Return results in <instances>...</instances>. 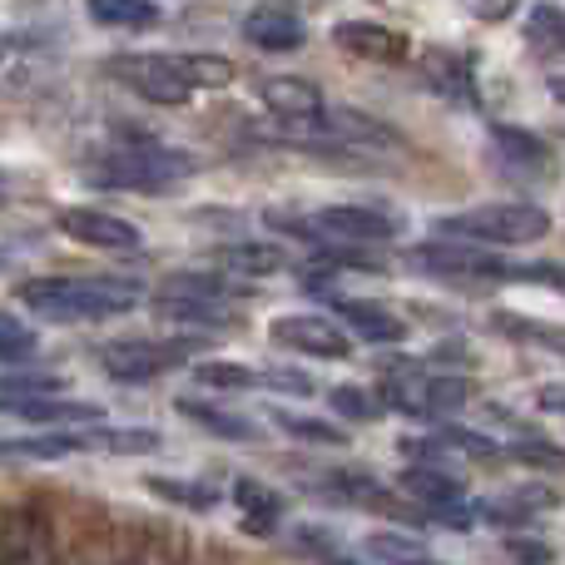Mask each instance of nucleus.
I'll list each match as a JSON object with an SVG mask.
<instances>
[{"mask_svg": "<svg viewBox=\"0 0 565 565\" xmlns=\"http://www.w3.org/2000/svg\"><path fill=\"white\" fill-rule=\"evenodd\" d=\"M15 298L45 322H99L135 312L145 288L135 278H25Z\"/></svg>", "mask_w": 565, "mask_h": 565, "instance_id": "nucleus-1", "label": "nucleus"}, {"mask_svg": "<svg viewBox=\"0 0 565 565\" xmlns=\"http://www.w3.org/2000/svg\"><path fill=\"white\" fill-rule=\"evenodd\" d=\"M99 189H129V194H174L189 174H194V159L179 154L169 145H154V139H129V145H115L95 169Z\"/></svg>", "mask_w": 565, "mask_h": 565, "instance_id": "nucleus-2", "label": "nucleus"}, {"mask_svg": "<svg viewBox=\"0 0 565 565\" xmlns=\"http://www.w3.org/2000/svg\"><path fill=\"white\" fill-rule=\"evenodd\" d=\"M447 238H467V244H497V248H526L551 234V214L541 204H481L461 209V214L441 218Z\"/></svg>", "mask_w": 565, "mask_h": 565, "instance_id": "nucleus-3", "label": "nucleus"}, {"mask_svg": "<svg viewBox=\"0 0 565 565\" xmlns=\"http://www.w3.org/2000/svg\"><path fill=\"white\" fill-rule=\"evenodd\" d=\"M154 308L179 322H204V328H234L244 312L234 308L228 278L214 274H174L154 288Z\"/></svg>", "mask_w": 565, "mask_h": 565, "instance_id": "nucleus-4", "label": "nucleus"}, {"mask_svg": "<svg viewBox=\"0 0 565 565\" xmlns=\"http://www.w3.org/2000/svg\"><path fill=\"white\" fill-rule=\"evenodd\" d=\"M209 338H119L109 342V348H99V367L109 372L115 382H129V387H139V382H154L164 377L169 367H179L184 358H194L199 348H204Z\"/></svg>", "mask_w": 565, "mask_h": 565, "instance_id": "nucleus-5", "label": "nucleus"}, {"mask_svg": "<svg viewBox=\"0 0 565 565\" xmlns=\"http://www.w3.org/2000/svg\"><path fill=\"white\" fill-rule=\"evenodd\" d=\"M382 397H387L397 412H407V417H447V412H457L461 402L471 397V387H467V377H457V372L402 367V372H387V377H382Z\"/></svg>", "mask_w": 565, "mask_h": 565, "instance_id": "nucleus-6", "label": "nucleus"}, {"mask_svg": "<svg viewBox=\"0 0 565 565\" xmlns=\"http://www.w3.org/2000/svg\"><path fill=\"white\" fill-rule=\"evenodd\" d=\"M109 75L119 85H129L135 95H145L149 105H189L194 99V85L179 75L174 55H115Z\"/></svg>", "mask_w": 565, "mask_h": 565, "instance_id": "nucleus-7", "label": "nucleus"}, {"mask_svg": "<svg viewBox=\"0 0 565 565\" xmlns=\"http://www.w3.org/2000/svg\"><path fill=\"white\" fill-rule=\"evenodd\" d=\"M412 264L422 274L437 278H457V282H497V278H516V268H507L501 258L481 254V248H461V244H422L412 254Z\"/></svg>", "mask_w": 565, "mask_h": 565, "instance_id": "nucleus-8", "label": "nucleus"}, {"mask_svg": "<svg viewBox=\"0 0 565 565\" xmlns=\"http://www.w3.org/2000/svg\"><path fill=\"white\" fill-rule=\"evenodd\" d=\"M55 224L60 234L85 248H105V254H135L139 248V228L129 218L105 214V209H60Z\"/></svg>", "mask_w": 565, "mask_h": 565, "instance_id": "nucleus-9", "label": "nucleus"}, {"mask_svg": "<svg viewBox=\"0 0 565 565\" xmlns=\"http://www.w3.org/2000/svg\"><path fill=\"white\" fill-rule=\"evenodd\" d=\"M258 99H264L268 115H278L288 129H302V135H312V125L322 119V89L312 85V79L302 75H268L264 89H258Z\"/></svg>", "mask_w": 565, "mask_h": 565, "instance_id": "nucleus-10", "label": "nucleus"}, {"mask_svg": "<svg viewBox=\"0 0 565 565\" xmlns=\"http://www.w3.org/2000/svg\"><path fill=\"white\" fill-rule=\"evenodd\" d=\"M274 342H282V348L292 352H308V358H348L352 342L342 338V328L332 318H318V312H288V318H274Z\"/></svg>", "mask_w": 565, "mask_h": 565, "instance_id": "nucleus-11", "label": "nucleus"}, {"mask_svg": "<svg viewBox=\"0 0 565 565\" xmlns=\"http://www.w3.org/2000/svg\"><path fill=\"white\" fill-rule=\"evenodd\" d=\"M312 234H328L338 244H387L402 234V218L377 214V209H358V204H332L312 218Z\"/></svg>", "mask_w": 565, "mask_h": 565, "instance_id": "nucleus-12", "label": "nucleus"}, {"mask_svg": "<svg viewBox=\"0 0 565 565\" xmlns=\"http://www.w3.org/2000/svg\"><path fill=\"white\" fill-rule=\"evenodd\" d=\"M332 45H342L358 60H372V65H397V60L412 55V40L402 30L382 25V20H338L332 25Z\"/></svg>", "mask_w": 565, "mask_h": 565, "instance_id": "nucleus-13", "label": "nucleus"}, {"mask_svg": "<svg viewBox=\"0 0 565 565\" xmlns=\"http://www.w3.org/2000/svg\"><path fill=\"white\" fill-rule=\"evenodd\" d=\"M318 139H338V145H358V149H392L397 129H387L382 119L362 115V109H322V119L312 125Z\"/></svg>", "mask_w": 565, "mask_h": 565, "instance_id": "nucleus-14", "label": "nucleus"}, {"mask_svg": "<svg viewBox=\"0 0 565 565\" xmlns=\"http://www.w3.org/2000/svg\"><path fill=\"white\" fill-rule=\"evenodd\" d=\"M244 35L254 40L258 50L288 55V50L302 45V35H308V30H302V15H298V10L274 6V0H268V6H254V10L244 15Z\"/></svg>", "mask_w": 565, "mask_h": 565, "instance_id": "nucleus-15", "label": "nucleus"}, {"mask_svg": "<svg viewBox=\"0 0 565 565\" xmlns=\"http://www.w3.org/2000/svg\"><path fill=\"white\" fill-rule=\"evenodd\" d=\"M0 412L35 422V427H89V422L105 417L95 402H55V397H0Z\"/></svg>", "mask_w": 565, "mask_h": 565, "instance_id": "nucleus-16", "label": "nucleus"}, {"mask_svg": "<svg viewBox=\"0 0 565 565\" xmlns=\"http://www.w3.org/2000/svg\"><path fill=\"white\" fill-rule=\"evenodd\" d=\"M338 308V322L352 332V338H367V342H402L407 338V322L397 312L377 308V302H362V298H332Z\"/></svg>", "mask_w": 565, "mask_h": 565, "instance_id": "nucleus-17", "label": "nucleus"}, {"mask_svg": "<svg viewBox=\"0 0 565 565\" xmlns=\"http://www.w3.org/2000/svg\"><path fill=\"white\" fill-rule=\"evenodd\" d=\"M234 511H238V526H244L248 536H268V531L282 521V497L268 491L264 481L238 477L234 481Z\"/></svg>", "mask_w": 565, "mask_h": 565, "instance_id": "nucleus-18", "label": "nucleus"}, {"mask_svg": "<svg viewBox=\"0 0 565 565\" xmlns=\"http://www.w3.org/2000/svg\"><path fill=\"white\" fill-rule=\"evenodd\" d=\"M422 70H427V79L447 99H457V105H477V75H471V60L467 55H451V50H427V55H422Z\"/></svg>", "mask_w": 565, "mask_h": 565, "instance_id": "nucleus-19", "label": "nucleus"}, {"mask_svg": "<svg viewBox=\"0 0 565 565\" xmlns=\"http://www.w3.org/2000/svg\"><path fill=\"white\" fill-rule=\"evenodd\" d=\"M491 149H497V159L507 169H516V174H541V169H551V149L541 145L536 135H526V129L497 125L491 129Z\"/></svg>", "mask_w": 565, "mask_h": 565, "instance_id": "nucleus-20", "label": "nucleus"}, {"mask_svg": "<svg viewBox=\"0 0 565 565\" xmlns=\"http://www.w3.org/2000/svg\"><path fill=\"white\" fill-rule=\"evenodd\" d=\"M89 451V431H50V437H0V457H30V461H60Z\"/></svg>", "mask_w": 565, "mask_h": 565, "instance_id": "nucleus-21", "label": "nucleus"}, {"mask_svg": "<svg viewBox=\"0 0 565 565\" xmlns=\"http://www.w3.org/2000/svg\"><path fill=\"white\" fill-rule=\"evenodd\" d=\"M85 10L105 30H154L164 20L154 0H85Z\"/></svg>", "mask_w": 565, "mask_h": 565, "instance_id": "nucleus-22", "label": "nucleus"}, {"mask_svg": "<svg viewBox=\"0 0 565 565\" xmlns=\"http://www.w3.org/2000/svg\"><path fill=\"white\" fill-rule=\"evenodd\" d=\"M402 491H407V497H417L427 511L451 507V501H467L461 481L447 477V471H437V467H407V471H402Z\"/></svg>", "mask_w": 565, "mask_h": 565, "instance_id": "nucleus-23", "label": "nucleus"}, {"mask_svg": "<svg viewBox=\"0 0 565 565\" xmlns=\"http://www.w3.org/2000/svg\"><path fill=\"white\" fill-rule=\"evenodd\" d=\"M179 417H189L194 427L214 431V437H224V441H254L258 437V427H254V422H244L238 412L209 407V402H194V397H179Z\"/></svg>", "mask_w": 565, "mask_h": 565, "instance_id": "nucleus-24", "label": "nucleus"}, {"mask_svg": "<svg viewBox=\"0 0 565 565\" xmlns=\"http://www.w3.org/2000/svg\"><path fill=\"white\" fill-rule=\"evenodd\" d=\"M491 328H497V332H507V338H516V342H531V348L565 352V328H561V322L521 318V312H491Z\"/></svg>", "mask_w": 565, "mask_h": 565, "instance_id": "nucleus-25", "label": "nucleus"}, {"mask_svg": "<svg viewBox=\"0 0 565 565\" xmlns=\"http://www.w3.org/2000/svg\"><path fill=\"white\" fill-rule=\"evenodd\" d=\"M526 45L536 50V55H565V10L561 6H531L526 15Z\"/></svg>", "mask_w": 565, "mask_h": 565, "instance_id": "nucleus-26", "label": "nucleus"}, {"mask_svg": "<svg viewBox=\"0 0 565 565\" xmlns=\"http://www.w3.org/2000/svg\"><path fill=\"white\" fill-rule=\"evenodd\" d=\"M367 556L382 565H441L417 536H402V531H377V536H367Z\"/></svg>", "mask_w": 565, "mask_h": 565, "instance_id": "nucleus-27", "label": "nucleus"}, {"mask_svg": "<svg viewBox=\"0 0 565 565\" xmlns=\"http://www.w3.org/2000/svg\"><path fill=\"white\" fill-rule=\"evenodd\" d=\"M154 497H164V501H174V507H189V511H214L218 507V491H209V487H199V481H174V477H149L145 481Z\"/></svg>", "mask_w": 565, "mask_h": 565, "instance_id": "nucleus-28", "label": "nucleus"}, {"mask_svg": "<svg viewBox=\"0 0 565 565\" xmlns=\"http://www.w3.org/2000/svg\"><path fill=\"white\" fill-rule=\"evenodd\" d=\"M194 382H204V387H214V392L264 387V377H258L254 367H244V362H199V367H194Z\"/></svg>", "mask_w": 565, "mask_h": 565, "instance_id": "nucleus-29", "label": "nucleus"}, {"mask_svg": "<svg viewBox=\"0 0 565 565\" xmlns=\"http://www.w3.org/2000/svg\"><path fill=\"white\" fill-rule=\"evenodd\" d=\"M292 536H298V551H302V556H312L318 565H367V561L352 556V551H342V541L328 536L322 526H298Z\"/></svg>", "mask_w": 565, "mask_h": 565, "instance_id": "nucleus-30", "label": "nucleus"}, {"mask_svg": "<svg viewBox=\"0 0 565 565\" xmlns=\"http://www.w3.org/2000/svg\"><path fill=\"white\" fill-rule=\"evenodd\" d=\"M218 264L234 268V274H278L282 254L278 248H258V244H234V248H218Z\"/></svg>", "mask_w": 565, "mask_h": 565, "instance_id": "nucleus-31", "label": "nucleus"}, {"mask_svg": "<svg viewBox=\"0 0 565 565\" xmlns=\"http://www.w3.org/2000/svg\"><path fill=\"white\" fill-rule=\"evenodd\" d=\"M119 565H179V551L164 531H149V536H135V546L119 556Z\"/></svg>", "mask_w": 565, "mask_h": 565, "instance_id": "nucleus-32", "label": "nucleus"}, {"mask_svg": "<svg viewBox=\"0 0 565 565\" xmlns=\"http://www.w3.org/2000/svg\"><path fill=\"white\" fill-rule=\"evenodd\" d=\"M159 447V431H89V451H154Z\"/></svg>", "mask_w": 565, "mask_h": 565, "instance_id": "nucleus-33", "label": "nucleus"}, {"mask_svg": "<svg viewBox=\"0 0 565 565\" xmlns=\"http://www.w3.org/2000/svg\"><path fill=\"white\" fill-rule=\"evenodd\" d=\"M274 422L282 431H292V437H302V441H322V447H342V431L338 427H328V422H308V417H292V412H274Z\"/></svg>", "mask_w": 565, "mask_h": 565, "instance_id": "nucleus-34", "label": "nucleus"}, {"mask_svg": "<svg viewBox=\"0 0 565 565\" xmlns=\"http://www.w3.org/2000/svg\"><path fill=\"white\" fill-rule=\"evenodd\" d=\"M328 402H332V412H342V417H352V422H372V417H377V402H372L367 392H358V387H338Z\"/></svg>", "mask_w": 565, "mask_h": 565, "instance_id": "nucleus-35", "label": "nucleus"}, {"mask_svg": "<svg viewBox=\"0 0 565 565\" xmlns=\"http://www.w3.org/2000/svg\"><path fill=\"white\" fill-rule=\"evenodd\" d=\"M60 382L45 372H30V377H0V397H50Z\"/></svg>", "mask_w": 565, "mask_h": 565, "instance_id": "nucleus-36", "label": "nucleus"}, {"mask_svg": "<svg viewBox=\"0 0 565 565\" xmlns=\"http://www.w3.org/2000/svg\"><path fill=\"white\" fill-rule=\"evenodd\" d=\"M511 457L516 461H531V467H565V451L561 447H541V441H521V447H511Z\"/></svg>", "mask_w": 565, "mask_h": 565, "instance_id": "nucleus-37", "label": "nucleus"}, {"mask_svg": "<svg viewBox=\"0 0 565 565\" xmlns=\"http://www.w3.org/2000/svg\"><path fill=\"white\" fill-rule=\"evenodd\" d=\"M516 278L546 282V288H556L561 298H565V264H531V268H516Z\"/></svg>", "mask_w": 565, "mask_h": 565, "instance_id": "nucleus-38", "label": "nucleus"}, {"mask_svg": "<svg viewBox=\"0 0 565 565\" xmlns=\"http://www.w3.org/2000/svg\"><path fill=\"white\" fill-rule=\"evenodd\" d=\"M258 377H264V387L298 392V397H308V392H312V382H308V377H298V372H282V367H268V372H258Z\"/></svg>", "mask_w": 565, "mask_h": 565, "instance_id": "nucleus-39", "label": "nucleus"}, {"mask_svg": "<svg viewBox=\"0 0 565 565\" xmlns=\"http://www.w3.org/2000/svg\"><path fill=\"white\" fill-rule=\"evenodd\" d=\"M516 6H521V0H467V10H471V15H477V20H487V25H497V20H507Z\"/></svg>", "mask_w": 565, "mask_h": 565, "instance_id": "nucleus-40", "label": "nucleus"}, {"mask_svg": "<svg viewBox=\"0 0 565 565\" xmlns=\"http://www.w3.org/2000/svg\"><path fill=\"white\" fill-rule=\"evenodd\" d=\"M35 352V338L30 332H0V362H15Z\"/></svg>", "mask_w": 565, "mask_h": 565, "instance_id": "nucleus-41", "label": "nucleus"}, {"mask_svg": "<svg viewBox=\"0 0 565 565\" xmlns=\"http://www.w3.org/2000/svg\"><path fill=\"white\" fill-rule=\"evenodd\" d=\"M551 95H556L561 105H565V75H556V79H551Z\"/></svg>", "mask_w": 565, "mask_h": 565, "instance_id": "nucleus-42", "label": "nucleus"}, {"mask_svg": "<svg viewBox=\"0 0 565 565\" xmlns=\"http://www.w3.org/2000/svg\"><path fill=\"white\" fill-rule=\"evenodd\" d=\"M0 199H6V174H0Z\"/></svg>", "mask_w": 565, "mask_h": 565, "instance_id": "nucleus-43", "label": "nucleus"}]
</instances>
